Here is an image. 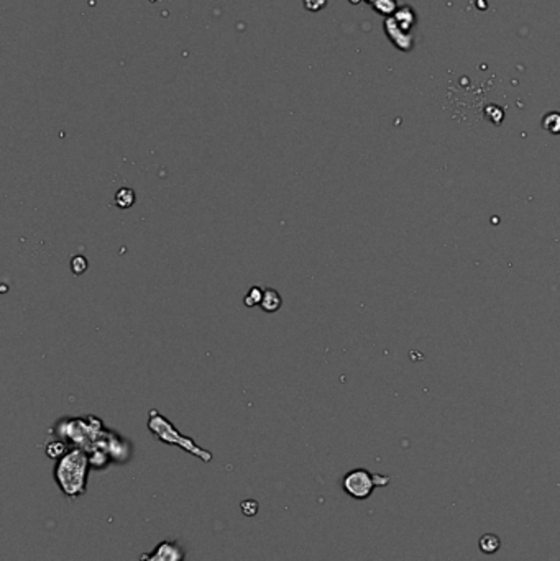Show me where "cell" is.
I'll return each mask as SVG.
<instances>
[{
	"label": "cell",
	"mask_w": 560,
	"mask_h": 561,
	"mask_svg": "<svg viewBox=\"0 0 560 561\" xmlns=\"http://www.w3.org/2000/svg\"><path fill=\"white\" fill-rule=\"evenodd\" d=\"M69 450H71L69 445L61 439H53L51 441H48V443H46V448H45L46 456L51 460H56V461L63 458V456L68 453Z\"/></svg>",
	"instance_id": "7"
},
{
	"label": "cell",
	"mask_w": 560,
	"mask_h": 561,
	"mask_svg": "<svg viewBox=\"0 0 560 561\" xmlns=\"http://www.w3.org/2000/svg\"><path fill=\"white\" fill-rule=\"evenodd\" d=\"M136 201V196L134 192V189L130 187H122L118 189L115 192V206L118 208H122V211H127V208H130L134 206Z\"/></svg>",
	"instance_id": "8"
},
{
	"label": "cell",
	"mask_w": 560,
	"mask_h": 561,
	"mask_svg": "<svg viewBox=\"0 0 560 561\" xmlns=\"http://www.w3.org/2000/svg\"><path fill=\"white\" fill-rule=\"evenodd\" d=\"M240 509H241V513L246 517H253L256 516V512H258V502L255 501V499H246L240 504Z\"/></svg>",
	"instance_id": "12"
},
{
	"label": "cell",
	"mask_w": 560,
	"mask_h": 561,
	"mask_svg": "<svg viewBox=\"0 0 560 561\" xmlns=\"http://www.w3.org/2000/svg\"><path fill=\"white\" fill-rule=\"evenodd\" d=\"M186 551L176 540H163L155 546L153 551L141 555L140 561H184Z\"/></svg>",
	"instance_id": "5"
},
{
	"label": "cell",
	"mask_w": 560,
	"mask_h": 561,
	"mask_svg": "<svg viewBox=\"0 0 560 561\" xmlns=\"http://www.w3.org/2000/svg\"><path fill=\"white\" fill-rule=\"evenodd\" d=\"M91 463L88 451L71 448L63 458L56 461L53 478L61 492L69 499L83 497L88 489V476Z\"/></svg>",
	"instance_id": "2"
},
{
	"label": "cell",
	"mask_w": 560,
	"mask_h": 561,
	"mask_svg": "<svg viewBox=\"0 0 560 561\" xmlns=\"http://www.w3.org/2000/svg\"><path fill=\"white\" fill-rule=\"evenodd\" d=\"M50 434L64 440L71 448H80L88 453L94 450L107 451L112 461L117 463H125L134 453L130 441L115 432L107 430L104 422L96 416L61 418L53 429H50Z\"/></svg>",
	"instance_id": "1"
},
{
	"label": "cell",
	"mask_w": 560,
	"mask_h": 561,
	"mask_svg": "<svg viewBox=\"0 0 560 561\" xmlns=\"http://www.w3.org/2000/svg\"><path fill=\"white\" fill-rule=\"evenodd\" d=\"M281 306H283L281 294H279L276 289H272V287L265 289L262 304H260V308H262V311L267 312V313H274V312H278L279 308H281Z\"/></svg>",
	"instance_id": "6"
},
{
	"label": "cell",
	"mask_w": 560,
	"mask_h": 561,
	"mask_svg": "<svg viewBox=\"0 0 560 561\" xmlns=\"http://www.w3.org/2000/svg\"><path fill=\"white\" fill-rule=\"evenodd\" d=\"M69 266H71V271H73L76 276H80L88 271L89 263H88V260H85V256L76 255V256H73V260H71Z\"/></svg>",
	"instance_id": "11"
},
{
	"label": "cell",
	"mask_w": 560,
	"mask_h": 561,
	"mask_svg": "<svg viewBox=\"0 0 560 561\" xmlns=\"http://www.w3.org/2000/svg\"><path fill=\"white\" fill-rule=\"evenodd\" d=\"M500 548V539L496 535H483L480 540V550L483 553H495Z\"/></svg>",
	"instance_id": "10"
},
{
	"label": "cell",
	"mask_w": 560,
	"mask_h": 561,
	"mask_svg": "<svg viewBox=\"0 0 560 561\" xmlns=\"http://www.w3.org/2000/svg\"><path fill=\"white\" fill-rule=\"evenodd\" d=\"M302 6L307 12H319L327 6V0H302Z\"/></svg>",
	"instance_id": "13"
},
{
	"label": "cell",
	"mask_w": 560,
	"mask_h": 561,
	"mask_svg": "<svg viewBox=\"0 0 560 561\" xmlns=\"http://www.w3.org/2000/svg\"><path fill=\"white\" fill-rule=\"evenodd\" d=\"M148 429L151 434L156 436V439L164 441V443L181 446L183 450H186V451H189V453L199 456V458H202L204 461L212 460L211 453H207V451L199 448V446L194 443L192 439L179 434V432L174 429V425L171 424L168 418L161 416L156 409H151L148 413Z\"/></svg>",
	"instance_id": "3"
},
{
	"label": "cell",
	"mask_w": 560,
	"mask_h": 561,
	"mask_svg": "<svg viewBox=\"0 0 560 561\" xmlns=\"http://www.w3.org/2000/svg\"><path fill=\"white\" fill-rule=\"evenodd\" d=\"M263 292H265V289H262L260 286H251L248 289V292H246L244 297L245 307H248V308L256 307V306L260 307V304H262V299H263Z\"/></svg>",
	"instance_id": "9"
},
{
	"label": "cell",
	"mask_w": 560,
	"mask_h": 561,
	"mask_svg": "<svg viewBox=\"0 0 560 561\" xmlns=\"http://www.w3.org/2000/svg\"><path fill=\"white\" fill-rule=\"evenodd\" d=\"M388 483H390V478L379 476V474H372L368 469L358 468L352 469V471L345 474L344 479H342V489H344L345 494H349L350 497L363 501V499H368L372 496L374 488L386 486Z\"/></svg>",
	"instance_id": "4"
}]
</instances>
